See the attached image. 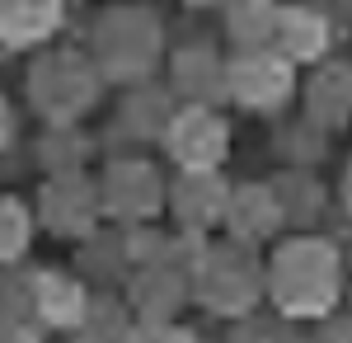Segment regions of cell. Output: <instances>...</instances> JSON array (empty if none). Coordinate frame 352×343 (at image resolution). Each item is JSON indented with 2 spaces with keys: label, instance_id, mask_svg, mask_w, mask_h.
I'll list each match as a JSON object with an SVG mask.
<instances>
[{
  "label": "cell",
  "instance_id": "6da1fadb",
  "mask_svg": "<svg viewBox=\"0 0 352 343\" xmlns=\"http://www.w3.org/2000/svg\"><path fill=\"white\" fill-rule=\"evenodd\" d=\"M272 287H277V301L287 311H324L333 301V287H338V264L324 245H310V240H296L282 249L277 259V273H272Z\"/></svg>",
  "mask_w": 352,
  "mask_h": 343
},
{
  "label": "cell",
  "instance_id": "7a4b0ae2",
  "mask_svg": "<svg viewBox=\"0 0 352 343\" xmlns=\"http://www.w3.org/2000/svg\"><path fill=\"white\" fill-rule=\"evenodd\" d=\"M33 94H38V104L47 113H76L94 94V71L80 56H47L33 71Z\"/></svg>",
  "mask_w": 352,
  "mask_h": 343
},
{
  "label": "cell",
  "instance_id": "3957f363",
  "mask_svg": "<svg viewBox=\"0 0 352 343\" xmlns=\"http://www.w3.org/2000/svg\"><path fill=\"white\" fill-rule=\"evenodd\" d=\"M99 43H104V61L113 71H141L155 48V28L146 14H113L99 33Z\"/></svg>",
  "mask_w": 352,
  "mask_h": 343
},
{
  "label": "cell",
  "instance_id": "277c9868",
  "mask_svg": "<svg viewBox=\"0 0 352 343\" xmlns=\"http://www.w3.org/2000/svg\"><path fill=\"white\" fill-rule=\"evenodd\" d=\"M174 151L188 160V165H212L226 151V127L207 113H184L174 123Z\"/></svg>",
  "mask_w": 352,
  "mask_h": 343
},
{
  "label": "cell",
  "instance_id": "5b68a950",
  "mask_svg": "<svg viewBox=\"0 0 352 343\" xmlns=\"http://www.w3.org/2000/svg\"><path fill=\"white\" fill-rule=\"evenodd\" d=\"M287 80L292 76H287V66L277 56H244L235 66V90L249 104H268L277 94H287Z\"/></svg>",
  "mask_w": 352,
  "mask_h": 343
},
{
  "label": "cell",
  "instance_id": "8992f818",
  "mask_svg": "<svg viewBox=\"0 0 352 343\" xmlns=\"http://www.w3.org/2000/svg\"><path fill=\"white\" fill-rule=\"evenodd\" d=\"M202 296H212L221 311H240V306H249V296H254V278H249L244 264L217 259V268L202 273Z\"/></svg>",
  "mask_w": 352,
  "mask_h": 343
},
{
  "label": "cell",
  "instance_id": "52a82bcc",
  "mask_svg": "<svg viewBox=\"0 0 352 343\" xmlns=\"http://www.w3.org/2000/svg\"><path fill=\"white\" fill-rule=\"evenodd\" d=\"M109 193H113V207H118V211L155 207V179H151V169H141V165H122V169H113Z\"/></svg>",
  "mask_w": 352,
  "mask_h": 343
},
{
  "label": "cell",
  "instance_id": "ba28073f",
  "mask_svg": "<svg viewBox=\"0 0 352 343\" xmlns=\"http://www.w3.org/2000/svg\"><path fill=\"white\" fill-rule=\"evenodd\" d=\"M56 24V5H10L5 10V38L10 43H24V38H38Z\"/></svg>",
  "mask_w": 352,
  "mask_h": 343
},
{
  "label": "cell",
  "instance_id": "9c48e42d",
  "mask_svg": "<svg viewBox=\"0 0 352 343\" xmlns=\"http://www.w3.org/2000/svg\"><path fill=\"white\" fill-rule=\"evenodd\" d=\"M38 301H43L47 320H76L80 315V291L71 287V282H61V278H38Z\"/></svg>",
  "mask_w": 352,
  "mask_h": 343
},
{
  "label": "cell",
  "instance_id": "30bf717a",
  "mask_svg": "<svg viewBox=\"0 0 352 343\" xmlns=\"http://www.w3.org/2000/svg\"><path fill=\"white\" fill-rule=\"evenodd\" d=\"M217 207H221L217 179H188V184L179 188V211H184L188 221H207Z\"/></svg>",
  "mask_w": 352,
  "mask_h": 343
},
{
  "label": "cell",
  "instance_id": "8fae6325",
  "mask_svg": "<svg viewBox=\"0 0 352 343\" xmlns=\"http://www.w3.org/2000/svg\"><path fill=\"white\" fill-rule=\"evenodd\" d=\"M348 99H352V80H348V71H329V76L315 85V108H320L324 118H343Z\"/></svg>",
  "mask_w": 352,
  "mask_h": 343
},
{
  "label": "cell",
  "instance_id": "7c38bea8",
  "mask_svg": "<svg viewBox=\"0 0 352 343\" xmlns=\"http://www.w3.org/2000/svg\"><path fill=\"white\" fill-rule=\"evenodd\" d=\"M277 28L287 33L292 52H315V48L324 43V24H320V19H310V14H282Z\"/></svg>",
  "mask_w": 352,
  "mask_h": 343
},
{
  "label": "cell",
  "instance_id": "4fadbf2b",
  "mask_svg": "<svg viewBox=\"0 0 352 343\" xmlns=\"http://www.w3.org/2000/svg\"><path fill=\"white\" fill-rule=\"evenodd\" d=\"M235 221H240V231H249V236H258L263 226L272 221V202L263 188H249L240 202H235Z\"/></svg>",
  "mask_w": 352,
  "mask_h": 343
},
{
  "label": "cell",
  "instance_id": "5bb4252c",
  "mask_svg": "<svg viewBox=\"0 0 352 343\" xmlns=\"http://www.w3.org/2000/svg\"><path fill=\"white\" fill-rule=\"evenodd\" d=\"M19 245H24V211L5 202V254H14Z\"/></svg>",
  "mask_w": 352,
  "mask_h": 343
},
{
  "label": "cell",
  "instance_id": "9a60e30c",
  "mask_svg": "<svg viewBox=\"0 0 352 343\" xmlns=\"http://www.w3.org/2000/svg\"><path fill=\"white\" fill-rule=\"evenodd\" d=\"M127 343H188L184 334H169V329H141V334H132Z\"/></svg>",
  "mask_w": 352,
  "mask_h": 343
},
{
  "label": "cell",
  "instance_id": "2e32d148",
  "mask_svg": "<svg viewBox=\"0 0 352 343\" xmlns=\"http://www.w3.org/2000/svg\"><path fill=\"white\" fill-rule=\"evenodd\" d=\"M348 198H352V179H348Z\"/></svg>",
  "mask_w": 352,
  "mask_h": 343
}]
</instances>
